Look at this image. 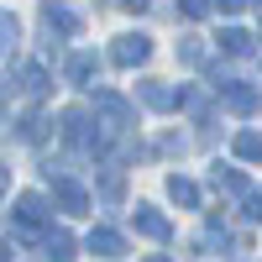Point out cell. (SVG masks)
<instances>
[{"label":"cell","mask_w":262,"mask_h":262,"mask_svg":"<svg viewBox=\"0 0 262 262\" xmlns=\"http://www.w3.org/2000/svg\"><path fill=\"white\" fill-rule=\"evenodd\" d=\"M42 221H48V205H42L37 194H21V200H16V226L21 231H37Z\"/></svg>","instance_id":"obj_1"},{"label":"cell","mask_w":262,"mask_h":262,"mask_svg":"<svg viewBox=\"0 0 262 262\" xmlns=\"http://www.w3.org/2000/svg\"><path fill=\"white\" fill-rule=\"evenodd\" d=\"M147 53H152V42H147L142 32H131V37H121V42H116V63H121V69H131V63H142Z\"/></svg>","instance_id":"obj_2"},{"label":"cell","mask_w":262,"mask_h":262,"mask_svg":"<svg viewBox=\"0 0 262 262\" xmlns=\"http://www.w3.org/2000/svg\"><path fill=\"white\" fill-rule=\"evenodd\" d=\"M63 142H69V147H90V116H84V111L63 116Z\"/></svg>","instance_id":"obj_3"},{"label":"cell","mask_w":262,"mask_h":262,"mask_svg":"<svg viewBox=\"0 0 262 262\" xmlns=\"http://www.w3.org/2000/svg\"><path fill=\"white\" fill-rule=\"evenodd\" d=\"M58 205L69 215H84V210H90V194H84L79 184H69V179H58Z\"/></svg>","instance_id":"obj_4"},{"label":"cell","mask_w":262,"mask_h":262,"mask_svg":"<svg viewBox=\"0 0 262 262\" xmlns=\"http://www.w3.org/2000/svg\"><path fill=\"white\" fill-rule=\"evenodd\" d=\"M137 231L152 236V242H163V236H168V221H163L158 210H147V205H142V210H137Z\"/></svg>","instance_id":"obj_5"},{"label":"cell","mask_w":262,"mask_h":262,"mask_svg":"<svg viewBox=\"0 0 262 262\" xmlns=\"http://www.w3.org/2000/svg\"><path fill=\"white\" fill-rule=\"evenodd\" d=\"M48 257L53 262H74V236L69 231H48Z\"/></svg>","instance_id":"obj_6"},{"label":"cell","mask_w":262,"mask_h":262,"mask_svg":"<svg viewBox=\"0 0 262 262\" xmlns=\"http://www.w3.org/2000/svg\"><path fill=\"white\" fill-rule=\"evenodd\" d=\"M142 100L152 105V111H168V105H173V100H179V95H173V90H163V84H158V79H147V84H142Z\"/></svg>","instance_id":"obj_7"},{"label":"cell","mask_w":262,"mask_h":262,"mask_svg":"<svg viewBox=\"0 0 262 262\" xmlns=\"http://www.w3.org/2000/svg\"><path fill=\"white\" fill-rule=\"evenodd\" d=\"M42 16H48V27H58V32H74V27H79V16H74L69 6H58V0H48V11H42Z\"/></svg>","instance_id":"obj_8"},{"label":"cell","mask_w":262,"mask_h":262,"mask_svg":"<svg viewBox=\"0 0 262 262\" xmlns=\"http://www.w3.org/2000/svg\"><path fill=\"white\" fill-rule=\"evenodd\" d=\"M90 252H95V257H121V236H116V231H95V236H90Z\"/></svg>","instance_id":"obj_9"},{"label":"cell","mask_w":262,"mask_h":262,"mask_svg":"<svg viewBox=\"0 0 262 262\" xmlns=\"http://www.w3.org/2000/svg\"><path fill=\"white\" fill-rule=\"evenodd\" d=\"M236 152H242L247 163H262V137L257 131H242V137H236Z\"/></svg>","instance_id":"obj_10"},{"label":"cell","mask_w":262,"mask_h":262,"mask_svg":"<svg viewBox=\"0 0 262 262\" xmlns=\"http://www.w3.org/2000/svg\"><path fill=\"white\" fill-rule=\"evenodd\" d=\"M168 194H173L179 205H194V200H200V189H194L189 179H168Z\"/></svg>","instance_id":"obj_11"},{"label":"cell","mask_w":262,"mask_h":262,"mask_svg":"<svg viewBox=\"0 0 262 262\" xmlns=\"http://www.w3.org/2000/svg\"><path fill=\"white\" fill-rule=\"evenodd\" d=\"M221 48H226V53H236V58H242V53L252 48V37H247V32H236V27H231V32H221Z\"/></svg>","instance_id":"obj_12"},{"label":"cell","mask_w":262,"mask_h":262,"mask_svg":"<svg viewBox=\"0 0 262 262\" xmlns=\"http://www.w3.org/2000/svg\"><path fill=\"white\" fill-rule=\"evenodd\" d=\"M11 42H16V16L0 11V48H11Z\"/></svg>","instance_id":"obj_13"},{"label":"cell","mask_w":262,"mask_h":262,"mask_svg":"<svg viewBox=\"0 0 262 262\" xmlns=\"http://www.w3.org/2000/svg\"><path fill=\"white\" fill-rule=\"evenodd\" d=\"M179 53H184V63H200V37H184Z\"/></svg>","instance_id":"obj_14"},{"label":"cell","mask_w":262,"mask_h":262,"mask_svg":"<svg viewBox=\"0 0 262 262\" xmlns=\"http://www.w3.org/2000/svg\"><path fill=\"white\" fill-rule=\"evenodd\" d=\"M205 11H210V0H184V16H194V21H200Z\"/></svg>","instance_id":"obj_15"},{"label":"cell","mask_w":262,"mask_h":262,"mask_svg":"<svg viewBox=\"0 0 262 262\" xmlns=\"http://www.w3.org/2000/svg\"><path fill=\"white\" fill-rule=\"evenodd\" d=\"M247 6V0H221V11H242Z\"/></svg>","instance_id":"obj_16"},{"label":"cell","mask_w":262,"mask_h":262,"mask_svg":"<svg viewBox=\"0 0 262 262\" xmlns=\"http://www.w3.org/2000/svg\"><path fill=\"white\" fill-rule=\"evenodd\" d=\"M0 262H6V247H0Z\"/></svg>","instance_id":"obj_17"},{"label":"cell","mask_w":262,"mask_h":262,"mask_svg":"<svg viewBox=\"0 0 262 262\" xmlns=\"http://www.w3.org/2000/svg\"><path fill=\"white\" fill-rule=\"evenodd\" d=\"M152 262H168V257H152Z\"/></svg>","instance_id":"obj_18"}]
</instances>
